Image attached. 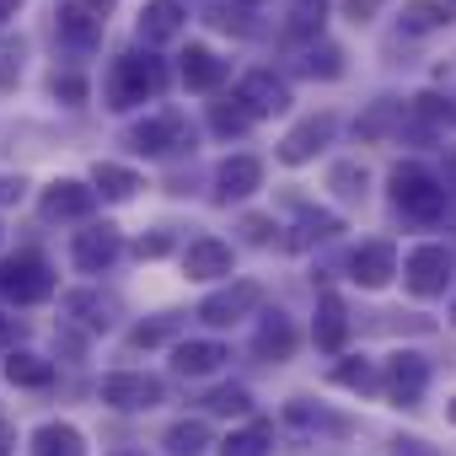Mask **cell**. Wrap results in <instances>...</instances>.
Here are the masks:
<instances>
[{"instance_id": "cell-40", "label": "cell", "mask_w": 456, "mask_h": 456, "mask_svg": "<svg viewBox=\"0 0 456 456\" xmlns=\"http://www.w3.org/2000/svg\"><path fill=\"white\" fill-rule=\"evenodd\" d=\"M392 456H435L424 440H413V435H403V440H392Z\"/></svg>"}, {"instance_id": "cell-39", "label": "cell", "mask_w": 456, "mask_h": 456, "mask_svg": "<svg viewBox=\"0 0 456 456\" xmlns=\"http://www.w3.org/2000/svg\"><path fill=\"white\" fill-rule=\"evenodd\" d=\"M344 12H349L354 22H370V17L381 12V0H344Z\"/></svg>"}, {"instance_id": "cell-2", "label": "cell", "mask_w": 456, "mask_h": 456, "mask_svg": "<svg viewBox=\"0 0 456 456\" xmlns=\"http://www.w3.org/2000/svg\"><path fill=\"white\" fill-rule=\"evenodd\" d=\"M392 199H397V209L413 215V220H440V209H445V188H440L424 167H413V161L392 172Z\"/></svg>"}, {"instance_id": "cell-12", "label": "cell", "mask_w": 456, "mask_h": 456, "mask_svg": "<svg viewBox=\"0 0 456 456\" xmlns=\"http://www.w3.org/2000/svg\"><path fill=\"white\" fill-rule=\"evenodd\" d=\"M328 140H333V113H317V118H306L301 129H290V140L280 145V161L301 167V161H312Z\"/></svg>"}, {"instance_id": "cell-48", "label": "cell", "mask_w": 456, "mask_h": 456, "mask_svg": "<svg viewBox=\"0 0 456 456\" xmlns=\"http://www.w3.org/2000/svg\"><path fill=\"white\" fill-rule=\"evenodd\" d=\"M451 419H456V403H451Z\"/></svg>"}, {"instance_id": "cell-41", "label": "cell", "mask_w": 456, "mask_h": 456, "mask_svg": "<svg viewBox=\"0 0 456 456\" xmlns=\"http://www.w3.org/2000/svg\"><path fill=\"white\" fill-rule=\"evenodd\" d=\"M161 253H172V237H161V232H156V237H145V242H140V258H161Z\"/></svg>"}, {"instance_id": "cell-25", "label": "cell", "mask_w": 456, "mask_h": 456, "mask_svg": "<svg viewBox=\"0 0 456 456\" xmlns=\"http://www.w3.org/2000/svg\"><path fill=\"white\" fill-rule=\"evenodd\" d=\"M204 445H209V429H204L199 419H183V424L167 429V451H172V456H199Z\"/></svg>"}, {"instance_id": "cell-35", "label": "cell", "mask_w": 456, "mask_h": 456, "mask_svg": "<svg viewBox=\"0 0 456 456\" xmlns=\"http://www.w3.org/2000/svg\"><path fill=\"white\" fill-rule=\"evenodd\" d=\"M322 33V6H312V0H301V6H296V22H290V33Z\"/></svg>"}, {"instance_id": "cell-6", "label": "cell", "mask_w": 456, "mask_h": 456, "mask_svg": "<svg viewBox=\"0 0 456 456\" xmlns=\"http://www.w3.org/2000/svg\"><path fill=\"white\" fill-rule=\"evenodd\" d=\"M102 403H108V408H124V413L156 408V403H161V381H156V376L118 370V376H108V381H102Z\"/></svg>"}, {"instance_id": "cell-42", "label": "cell", "mask_w": 456, "mask_h": 456, "mask_svg": "<svg viewBox=\"0 0 456 456\" xmlns=\"http://www.w3.org/2000/svg\"><path fill=\"white\" fill-rule=\"evenodd\" d=\"M242 232H248L253 242H269V220H264V215H248V220H242Z\"/></svg>"}, {"instance_id": "cell-28", "label": "cell", "mask_w": 456, "mask_h": 456, "mask_svg": "<svg viewBox=\"0 0 456 456\" xmlns=\"http://www.w3.org/2000/svg\"><path fill=\"white\" fill-rule=\"evenodd\" d=\"M451 17H445V6H429V0H413V6L403 12V28L408 33H429V28H445Z\"/></svg>"}, {"instance_id": "cell-27", "label": "cell", "mask_w": 456, "mask_h": 456, "mask_svg": "<svg viewBox=\"0 0 456 456\" xmlns=\"http://www.w3.org/2000/svg\"><path fill=\"white\" fill-rule=\"evenodd\" d=\"M333 381L338 387H349V392H376L381 381H376V370L365 365V360H344V365H333Z\"/></svg>"}, {"instance_id": "cell-31", "label": "cell", "mask_w": 456, "mask_h": 456, "mask_svg": "<svg viewBox=\"0 0 456 456\" xmlns=\"http://www.w3.org/2000/svg\"><path fill=\"white\" fill-rule=\"evenodd\" d=\"M204 403H209V413H248V408H253L248 387H215Z\"/></svg>"}, {"instance_id": "cell-45", "label": "cell", "mask_w": 456, "mask_h": 456, "mask_svg": "<svg viewBox=\"0 0 456 456\" xmlns=\"http://www.w3.org/2000/svg\"><path fill=\"white\" fill-rule=\"evenodd\" d=\"M17 6H22V0H0V22H6V17H17Z\"/></svg>"}, {"instance_id": "cell-23", "label": "cell", "mask_w": 456, "mask_h": 456, "mask_svg": "<svg viewBox=\"0 0 456 456\" xmlns=\"http://www.w3.org/2000/svg\"><path fill=\"white\" fill-rule=\"evenodd\" d=\"M33 451H38V456H86V451H81V435H76L70 424H44V429L33 435Z\"/></svg>"}, {"instance_id": "cell-29", "label": "cell", "mask_w": 456, "mask_h": 456, "mask_svg": "<svg viewBox=\"0 0 456 456\" xmlns=\"http://www.w3.org/2000/svg\"><path fill=\"white\" fill-rule=\"evenodd\" d=\"M65 312H70V317H81L86 328H108V322H113V317H108L113 306H108V301H97V296H70V301H65Z\"/></svg>"}, {"instance_id": "cell-19", "label": "cell", "mask_w": 456, "mask_h": 456, "mask_svg": "<svg viewBox=\"0 0 456 456\" xmlns=\"http://www.w3.org/2000/svg\"><path fill=\"white\" fill-rule=\"evenodd\" d=\"M177 33H183V12L172 6V0H156V6L140 12V38H145V44H167V38H177Z\"/></svg>"}, {"instance_id": "cell-20", "label": "cell", "mask_w": 456, "mask_h": 456, "mask_svg": "<svg viewBox=\"0 0 456 456\" xmlns=\"http://www.w3.org/2000/svg\"><path fill=\"white\" fill-rule=\"evenodd\" d=\"M220 76H225V65H220L209 49L188 44V54H183V81H188L193 92H215V86H220Z\"/></svg>"}, {"instance_id": "cell-16", "label": "cell", "mask_w": 456, "mask_h": 456, "mask_svg": "<svg viewBox=\"0 0 456 456\" xmlns=\"http://www.w3.org/2000/svg\"><path fill=\"white\" fill-rule=\"evenodd\" d=\"M258 177H264V167L253 161V156H232V161H220V199L232 204V199H248L253 188H258Z\"/></svg>"}, {"instance_id": "cell-44", "label": "cell", "mask_w": 456, "mask_h": 456, "mask_svg": "<svg viewBox=\"0 0 456 456\" xmlns=\"http://www.w3.org/2000/svg\"><path fill=\"white\" fill-rule=\"evenodd\" d=\"M17 338V317H0V344H12Z\"/></svg>"}, {"instance_id": "cell-8", "label": "cell", "mask_w": 456, "mask_h": 456, "mask_svg": "<svg viewBox=\"0 0 456 456\" xmlns=\"http://www.w3.org/2000/svg\"><path fill=\"white\" fill-rule=\"evenodd\" d=\"M134 151H145V156H167V151H183V145H193V134H188V124L177 118V113H156V118H145V124H134Z\"/></svg>"}, {"instance_id": "cell-22", "label": "cell", "mask_w": 456, "mask_h": 456, "mask_svg": "<svg viewBox=\"0 0 456 456\" xmlns=\"http://www.w3.org/2000/svg\"><path fill=\"white\" fill-rule=\"evenodd\" d=\"M6 376H12V387H49V381H54V365H49L44 354L12 349V360H6Z\"/></svg>"}, {"instance_id": "cell-7", "label": "cell", "mask_w": 456, "mask_h": 456, "mask_svg": "<svg viewBox=\"0 0 456 456\" xmlns=\"http://www.w3.org/2000/svg\"><path fill=\"white\" fill-rule=\"evenodd\" d=\"M237 102H242L253 118H269V113H285V108H290V86H285L280 76H269V70H253V76H242Z\"/></svg>"}, {"instance_id": "cell-33", "label": "cell", "mask_w": 456, "mask_h": 456, "mask_svg": "<svg viewBox=\"0 0 456 456\" xmlns=\"http://www.w3.org/2000/svg\"><path fill=\"white\" fill-rule=\"evenodd\" d=\"M248 124H253L248 108H225V102H215V129H220V134H242Z\"/></svg>"}, {"instance_id": "cell-37", "label": "cell", "mask_w": 456, "mask_h": 456, "mask_svg": "<svg viewBox=\"0 0 456 456\" xmlns=\"http://www.w3.org/2000/svg\"><path fill=\"white\" fill-rule=\"evenodd\" d=\"M333 188H338V193H360V188H365V172H360V167H338V172H333Z\"/></svg>"}, {"instance_id": "cell-18", "label": "cell", "mask_w": 456, "mask_h": 456, "mask_svg": "<svg viewBox=\"0 0 456 456\" xmlns=\"http://www.w3.org/2000/svg\"><path fill=\"white\" fill-rule=\"evenodd\" d=\"M258 354L274 360V365L296 354V328H290V317H280V312L264 317V328H258Z\"/></svg>"}, {"instance_id": "cell-24", "label": "cell", "mask_w": 456, "mask_h": 456, "mask_svg": "<svg viewBox=\"0 0 456 456\" xmlns=\"http://www.w3.org/2000/svg\"><path fill=\"white\" fill-rule=\"evenodd\" d=\"M269 440H274L269 424H248V429L220 440V456H269Z\"/></svg>"}, {"instance_id": "cell-15", "label": "cell", "mask_w": 456, "mask_h": 456, "mask_svg": "<svg viewBox=\"0 0 456 456\" xmlns=\"http://www.w3.org/2000/svg\"><path fill=\"white\" fill-rule=\"evenodd\" d=\"M183 269H188V280H220V274H232V248L215 237H199L183 253Z\"/></svg>"}, {"instance_id": "cell-34", "label": "cell", "mask_w": 456, "mask_h": 456, "mask_svg": "<svg viewBox=\"0 0 456 456\" xmlns=\"http://www.w3.org/2000/svg\"><path fill=\"white\" fill-rule=\"evenodd\" d=\"M167 333H172V317H161V322H140V328L129 333V344H134V349H145V344H161Z\"/></svg>"}, {"instance_id": "cell-26", "label": "cell", "mask_w": 456, "mask_h": 456, "mask_svg": "<svg viewBox=\"0 0 456 456\" xmlns=\"http://www.w3.org/2000/svg\"><path fill=\"white\" fill-rule=\"evenodd\" d=\"M92 177H97V188H102L108 199H129V193L140 188V177H134L129 167H113V161H97V172H92Z\"/></svg>"}, {"instance_id": "cell-10", "label": "cell", "mask_w": 456, "mask_h": 456, "mask_svg": "<svg viewBox=\"0 0 456 456\" xmlns=\"http://www.w3.org/2000/svg\"><path fill=\"white\" fill-rule=\"evenodd\" d=\"M60 38L76 44V49L102 38V6L97 0H70V6H60Z\"/></svg>"}, {"instance_id": "cell-30", "label": "cell", "mask_w": 456, "mask_h": 456, "mask_svg": "<svg viewBox=\"0 0 456 456\" xmlns=\"http://www.w3.org/2000/svg\"><path fill=\"white\" fill-rule=\"evenodd\" d=\"M338 232V215H306L301 225H296V237H290V248H306V242H322V237H333Z\"/></svg>"}, {"instance_id": "cell-4", "label": "cell", "mask_w": 456, "mask_h": 456, "mask_svg": "<svg viewBox=\"0 0 456 456\" xmlns=\"http://www.w3.org/2000/svg\"><path fill=\"white\" fill-rule=\"evenodd\" d=\"M258 301H264V290H258L253 280H237V285L215 290V296H209V301L199 306V322H209V328H232L237 317L258 312Z\"/></svg>"}, {"instance_id": "cell-3", "label": "cell", "mask_w": 456, "mask_h": 456, "mask_svg": "<svg viewBox=\"0 0 456 456\" xmlns=\"http://www.w3.org/2000/svg\"><path fill=\"white\" fill-rule=\"evenodd\" d=\"M0 290H6L17 306H33V301H49L54 296V274H49V264L44 258H12L6 269H0Z\"/></svg>"}, {"instance_id": "cell-21", "label": "cell", "mask_w": 456, "mask_h": 456, "mask_svg": "<svg viewBox=\"0 0 456 456\" xmlns=\"http://www.w3.org/2000/svg\"><path fill=\"white\" fill-rule=\"evenodd\" d=\"M220 360H225V349H220V344H209V338H199V344H177V349H172L177 376H209Z\"/></svg>"}, {"instance_id": "cell-43", "label": "cell", "mask_w": 456, "mask_h": 456, "mask_svg": "<svg viewBox=\"0 0 456 456\" xmlns=\"http://www.w3.org/2000/svg\"><path fill=\"white\" fill-rule=\"evenodd\" d=\"M22 199V177H0V204H17Z\"/></svg>"}, {"instance_id": "cell-14", "label": "cell", "mask_w": 456, "mask_h": 456, "mask_svg": "<svg viewBox=\"0 0 456 456\" xmlns=\"http://www.w3.org/2000/svg\"><path fill=\"white\" fill-rule=\"evenodd\" d=\"M92 204H97V193L86 183H70V177L44 193V215L49 220H81V215H92Z\"/></svg>"}, {"instance_id": "cell-11", "label": "cell", "mask_w": 456, "mask_h": 456, "mask_svg": "<svg viewBox=\"0 0 456 456\" xmlns=\"http://www.w3.org/2000/svg\"><path fill=\"white\" fill-rule=\"evenodd\" d=\"M118 253H124V242H118L113 225H92V232L76 237V269H86V274H102Z\"/></svg>"}, {"instance_id": "cell-47", "label": "cell", "mask_w": 456, "mask_h": 456, "mask_svg": "<svg viewBox=\"0 0 456 456\" xmlns=\"http://www.w3.org/2000/svg\"><path fill=\"white\" fill-rule=\"evenodd\" d=\"M0 456H12V445H0Z\"/></svg>"}, {"instance_id": "cell-17", "label": "cell", "mask_w": 456, "mask_h": 456, "mask_svg": "<svg viewBox=\"0 0 456 456\" xmlns=\"http://www.w3.org/2000/svg\"><path fill=\"white\" fill-rule=\"evenodd\" d=\"M344 338H349L344 301H338V296H322V301H317V344H322L328 354H338V349H344Z\"/></svg>"}, {"instance_id": "cell-46", "label": "cell", "mask_w": 456, "mask_h": 456, "mask_svg": "<svg viewBox=\"0 0 456 456\" xmlns=\"http://www.w3.org/2000/svg\"><path fill=\"white\" fill-rule=\"evenodd\" d=\"M113 456H140V451H113Z\"/></svg>"}, {"instance_id": "cell-38", "label": "cell", "mask_w": 456, "mask_h": 456, "mask_svg": "<svg viewBox=\"0 0 456 456\" xmlns=\"http://www.w3.org/2000/svg\"><path fill=\"white\" fill-rule=\"evenodd\" d=\"M413 108H419V113H424V118H445V124H451V118H456V113H451V108H445V102H440V97H429V92H424V97H419V102H413Z\"/></svg>"}, {"instance_id": "cell-9", "label": "cell", "mask_w": 456, "mask_h": 456, "mask_svg": "<svg viewBox=\"0 0 456 456\" xmlns=\"http://www.w3.org/2000/svg\"><path fill=\"white\" fill-rule=\"evenodd\" d=\"M424 387H429V365H424L419 354H392V365H387V392H392L403 408H413V403L424 397Z\"/></svg>"}, {"instance_id": "cell-5", "label": "cell", "mask_w": 456, "mask_h": 456, "mask_svg": "<svg viewBox=\"0 0 456 456\" xmlns=\"http://www.w3.org/2000/svg\"><path fill=\"white\" fill-rule=\"evenodd\" d=\"M445 274H451V253L445 248H413L408 253V264H403V285L413 290V296H440L445 290Z\"/></svg>"}, {"instance_id": "cell-36", "label": "cell", "mask_w": 456, "mask_h": 456, "mask_svg": "<svg viewBox=\"0 0 456 456\" xmlns=\"http://www.w3.org/2000/svg\"><path fill=\"white\" fill-rule=\"evenodd\" d=\"M54 97L81 102V97H86V81H81V76H54Z\"/></svg>"}, {"instance_id": "cell-1", "label": "cell", "mask_w": 456, "mask_h": 456, "mask_svg": "<svg viewBox=\"0 0 456 456\" xmlns=\"http://www.w3.org/2000/svg\"><path fill=\"white\" fill-rule=\"evenodd\" d=\"M161 86H167V70L151 54H124L113 60V76H108V108H140Z\"/></svg>"}, {"instance_id": "cell-13", "label": "cell", "mask_w": 456, "mask_h": 456, "mask_svg": "<svg viewBox=\"0 0 456 456\" xmlns=\"http://www.w3.org/2000/svg\"><path fill=\"white\" fill-rule=\"evenodd\" d=\"M349 269H354V280H360L365 290H381V285L397 274V253H392V242H365V248H354Z\"/></svg>"}, {"instance_id": "cell-32", "label": "cell", "mask_w": 456, "mask_h": 456, "mask_svg": "<svg viewBox=\"0 0 456 456\" xmlns=\"http://www.w3.org/2000/svg\"><path fill=\"white\" fill-rule=\"evenodd\" d=\"M306 76H322V81H333V76H344V54H338L333 44H322V49H312V54H306Z\"/></svg>"}]
</instances>
